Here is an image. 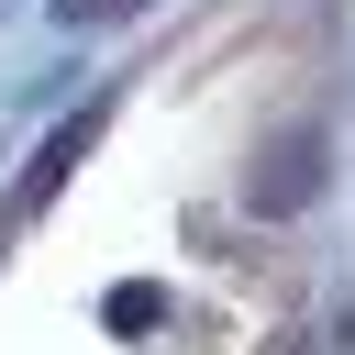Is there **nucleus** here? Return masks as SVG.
<instances>
[{
    "label": "nucleus",
    "instance_id": "1",
    "mask_svg": "<svg viewBox=\"0 0 355 355\" xmlns=\"http://www.w3.org/2000/svg\"><path fill=\"white\" fill-rule=\"evenodd\" d=\"M89 133H100V111H78L67 133H44V155H33V178H22V211H44V200H55V178L78 166V144H89Z\"/></svg>",
    "mask_w": 355,
    "mask_h": 355
}]
</instances>
